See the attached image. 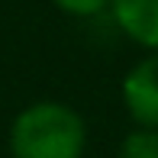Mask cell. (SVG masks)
I'll use <instances>...</instances> for the list:
<instances>
[{"label": "cell", "instance_id": "1", "mask_svg": "<svg viewBox=\"0 0 158 158\" xmlns=\"http://www.w3.org/2000/svg\"><path fill=\"white\" fill-rule=\"evenodd\" d=\"M10 158H84L87 123L64 100H35L13 116Z\"/></svg>", "mask_w": 158, "mask_h": 158}, {"label": "cell", "instance_id": "2", "mask_svg": "<svg viewBox=\"0 0 158 158\" xmlns=\"http://www.w3.org/2000/svg\"><path fill=\"white\" fill-rule=\"evenodd\" d=\"M119 94L135 126L158 129V52H148L126 71Z\"/></svg>", "mask_w": 158, "mask_h": 158}, {"label": "cell", "instance_id": "3", "mask_svg": "<svg viewBox=\"0 0 158 158\" xmlns=\"http://www.w3.org/2000/svg\"><path fill=\"white\" fill-rule=\"evenodd\" d=\"M110 13L129 42L158 52V0H113Z\"/></svg>", "mask_w": 158, "mask_h": 158}, {"label": "cell", "instance_id": "4", "mask_svg": "<svg viewBox=\"0 0 158 158\" xmlns=\"http://www.w3.org/2000/svg\"><path fill=\"white\" fill-rule=\"evenodd\" d=\"M116 158H158V129H129L116 145Z\"/></svg>", "mask_w": 158, "mask_h": 158}, {"label": "cell", "instance_id": "5", "mask_svg": "<svg viewBox=\"0 0 158 158\" xmlns=\"http://www.w3.org/2000/svg\"><path fill=\"white\" fill-rule=\"evenodd\" d=\"M55 10H61L64 16H77V19H90L100 16L103 10H110L113 0H48Z\"/></svg>", "mask_w": 158, "mask_h": 158}]
</instances>
